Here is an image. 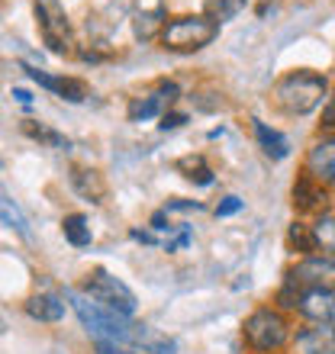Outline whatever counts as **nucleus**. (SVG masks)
<instances>
[{"label": "nucleus", "mask_w": 335, "mask_h": 354, "mask_svg": "<svg viewBox=\"0 0 335 354\" xmlns=\"http://www.w3.org/2000/svg\"><path fill=\"white\" fill-rule=\"evenodd\" d=\"M329 81L316 71H290L274 84V103L290 116H307L329 100Z\"/></svg>", "instance_id": "obj_1"}, {"label": "nucleus", "mask_w": 335, "mask_h": 354, "mask_svg": "<svg viewBox=\"0 0 335 354\" xmlns=\"http://www.w3.org/2000/svg\"><path fill=\"white\" fill-rule=\"evenodd\" d=\"M65 299L75 306L78 319L84 322L87 332H93L97 338H113V342H120V345H132V326L126 316L120 313H113V309L100 306L97 299H91L87 293H78V290H65Z\"/></svg>", "instance_id": "obj_2"}, {"label": "nucleus", "mask_w": 335, "mask_h": 354, "mask_svg": "<svg viewBox=\"0 0 335 354\" xmlns=\"http://www.w3.org/2000/svg\"><path fill=\"white\" fill-rule=\"evenodd\" d=\"M219 36V23L206 13H197V17H174L168 19L165 29H161V46L168 52H177V55H187V52H200L206 48L213 39Z\"/></svg>", "instance_id": "obj_3"}, {"label": "nucleus", "mask_w": 335, "mask_h": 354, "mask_svg": "<svg viewBox=\"0 0 335 354\" xmlns=\"http://www.w3.org/2000/svg\"><path fill=\"white\" fill-rule=\"evenodd\" d=\"M242 335H245V342H248L251 351L271 354V351H280V348L287 345L290 326H287V319L280 316L278 309L258 306L248 319H245Z\"/></svg>", "instance_id": "obj_4"}, {"label": "nucleus", "mask_w": 335, "mask_h": 354, "mask_svg": "<svg viewBox=\"0 0 335 354\" xmlns=\"http://www.w3.org/2000/svg\"><path fill=\"white\" fill-rule=\"evenodd\" d=\"M84 293L91 299H97L100 306L113 309V313H120V316L129 319L136 313V293H132L120 277H113L110 270L103 268H93L87 277H84Z\"/></svg>", "instance_id": "obj_5"}, {"label": "nucleus", "mask_w": 335, "mask_h": 354, "mask_svg": "<svg viewBox=\"0 0 335 354\" xmlns=\"http://www.w3.org/2000/svg\"><path fill=\"white\" fill-rule=\"evenodd\" d=\"M36 19L48 52H55V55H71L75 52V32H71L68 13L58 0H36Z\"/></svg>", "instance_id": "obj_6"}, {"label": "nucleus", "mask_w": 335, "mask_h": 354, "mask_svg": "<svg viewBox=\"0 0 335 354\" xmlns=\"http://www.w3.org/2000/svg\"><path fill=\"white\" fill-rule=\"evenodd\" d=\"M287 277L300 290H335V261L329 258H303L297 268L287 270Z\"/></svg>", "instance_id": "obj_7"}, {"label": "nucleus", "mask_w": 335, "mask_h": 354, "mask_svg": "<svg viewBox=\"0 0 335 354\" xmlns=\"http://www.w3.org/2000/svg\"><path fill=\"white\" fill-rule=\"evenodd\" d=\"M165 23H168L165 0H136V10H132V32H136L139 42L159 39Z\"/></svg>", "instance_id": "obj_8"}, {"label": "nucleus", "mask_w": 335, "mask_h": 354, "mask_svg": "<svg viewBox=\"0 0 335 354\" xmlns=\"http://www.w3.org/2000/svg\"><path fill=\"white\" fill-rule=\"evenodd\" d=\"M303 174L323 187L335 184V136L313 142V149L307 151V161H303Z\"/></svg>", "instance_id": "obj_9"}, {"label": "nucleus", "mask_w": 335, "mask_h": 354, "mask_svg": "<svg viewBox=\"0 0 335 354\" xmlns=\"http://www.w3.org/2000/svg\"><path fill=\"white\" fill-rule=\"evenodd\" d=\"M177 97V84H171V81H161L155 91L142 93V97H136V100L129 103V120L132 122H149L155 120L159 113H165V106H171Z\"/></svg>", "instance_id": "obj_10"}, {"label": "nucleus", "mask_w": 335, "mask_h": 354, "mask_svg": "<svg viewBox=\"0 0 335 354\" xmlns=\"http://www.w3.org/2000/svg\"><path fill=\"white\" fill-rule=\"evenodd\" d=\"M297 309L313 326H335V290H303Z\"/></svg>", "instance_id": "obj_11"}, {"label": "nucleus", "mask_w": 335, "mask_h": 354, "mask_svg": "<svg viewBox=\"0 0 335 354\" xmlns=\"http://www.w3.org/2000/svg\"><path fill=\"white\" fill-rule=\"evenodd\" d=\"M23 71H26L39 87H46V91L58 93V97H65V100H71V103H81L84 97H87V87H84L81 81H75V77H55V75H48V71H39V68H33V65H23Z\"/></svg>", "instance_id": "obj_12"}, {"label": "nucleus", "mask_w": 335, "mask_h": 354, "mask_svg": "<svg viewBox=\"0 0 335 354\" xmlns=\"http://www.w3.org/2000/svg\"><path fill=\"white\" fill-rule=\"evenodd\" d=\"M71 187L75 194L87 203H103L107 200V180L97 168H84V165H75L71 168Z\"/></svg>", "instance_id": "obj_13"}, {"label": "nucleus", "mask_w": 335, "mask_h": 354, "mask_svg": "<svg viewBox=\"0 0 335 354\" xmlns=\"http://www.w3.org/2000/svg\"><path fill=\"white\" fill-rule=\"evenodd\" d=\"M309 239H313V252H319V258L335 261V213H319L309 225Z\"/></svg>", "instance_id": "obj_14"}, {"label": "nucleus", "mask_w": 335, "mask_h": 354, "mask_svg": "<svg viewBox=\"0 0 335 354\" xmlns=\"http://www.w3.org/2000/svg\"><path fill=\"white\" fill-rule=\"evenodd\" d=\"M323 203H326V187L303 174L293 184V209L297 213H313V209H323Z\"/></svg>", "instance_id": "obj_15"}, {"label": "nucleus", "mask_w": 335, "mask_h": 354, "mask_svg": "<svg viewBox=\"0 0 335 354\" xmlns=\"http://www.w3.org/2000/svg\"><path fill=\"white\" fill-rule=\"evenodd\" d=\"M26 316L36 319V322H62L65 319V303L55 297V293H36V297L26 299Z\"/></svg>", "instance_id": "obj_16"}, {"label": "nucleus", "mask_w": 335, "mask_h": 354, "mask_svg": "<svg viewBox=\"0 0 335 354\" xmlns=\"http://www.w3.org/2000/svg\"><path fill=\"white\" fill-rule=\"evenodd\" d=\"M297 348L303 354H335V326L303 328L297 335Z\"/></svg>", "instance_id": "obj_17"}, {"label": "nucleus", "mask_w": 335, "mask_h": 354, "mask_svg": "<svg viewBox=\"0 0 335 354\" xmlns=\"http://www.w3.org/2000/svg\"><path fill=\"white\" fill-rule=\"evenodd\" d=\"M132 345L142 348L145 354H174L177 345H174V338H168L161 335L159 328H152V326H132Z\"/></svg>", "instance_id": "obj_18"}, {"label": "nucleus", "mask_w": 335, "mask_h": 354, "mask_svg": "<svg viewBox=\"0 0 335 354\" xmlns=\"http://www.w3.org/2000/svg\"><path fill=\"white\" fill-rule=\"evenodd\" d=\"M255 139H258L261 151H264L268 158L280 161V158H287V155H290V142H287V136H284V132H278V129H271L268 122L255 120Z\"/></svg>", "instance_id": "obj_19"}, {"label": "nucleus", "mask_w": 335, "mask_h": 354, "mask_svg": "<svg viewBox=\"0 0 335 354\" xmlns=\"http://www.w3.org/2000/svg\"><path fill=\"white\" fill-rule=\"evenodd\" d=\"M174 168L181 171L190 184H197V187H210V184H213V168L206 165L203 155H187V158L177 161Z\"/></svg>", "instance_id": "obj_20"}, {"label": "nucleus", "mask_w": 335, "mask_h": 354, "mask_svg": "<svg viewBox=\"0 0 335 354\" xmlns=\"http://www.w3.org/2000/svg\"><path fill=\"white\" fill-rule=\"evenodd\" d=\"M62 232H65V239L75 245V248H87V245L93 242V232H91V225H87V216H81V213L65 216Z\"/></svg>", "instance_id": "obj_21"}, {"label": "nucleus", "mask_w": 335, "mask_h": 354, "mask_svg": "<svg viewBox=\"0 0 335 354\" xmlns=\"http://www.w3.org/2000/svg\"><path fill=\"white\" fill-rule=\"evenodd\" d=\"M0 223L10 225L13 232H19L23 239H33V232H29V223H26V216H23V209H19L13 200H7V196H0Z\"/></svg>", "instance_id": "obj_22"}, {"label": "nucleus", "mask_w": 335, "mask_h": 354, "mask_svg": "<svg viewBox=\"0 0 335 354\" xmlns=\"http://www.w3.org/2000/svg\"><path fill=\"white\" fill-rule=\"evenodd\" d=\"M287 245H290V252H300V254L313 252L309 225H307V223H293V225H290V229H287Z\"/></svg>", "instance_id": "obj_23"}, {"label": "nucleus", "mask_w": 335, "mask_h": 354, "mask_svg": "<svg viewBox=\"0 0 335 354\" xmlns=\"http://www.w3.org/2000/svg\"><path fill=\"white\" fill-rule=\"evenodd\" d=\"M206 7H210L206 17H213L216 23H219V19H233L235 13L245 7V0H206Z\"/></svg>", "instance_id": "obj_24"}, {"label": "nucleus", "mask_w": 335, "mask_h": 354, "mask_svg": "<svg viewBox=\"0 0 335 354\" xmlns=\"http://www.w3.org/2000/svg\"><path fill=\"white\" fill-rule=\"evenodd\" d=\"M23 129L33 136V139H42V142H48L52 149H58V151H65L68 149V139L65 136H58V132H52V129H46V126H36V122H26Z\"/></svg>", "instance_id": "obj_25"}, {"label": "nucleus", "mask_w": 335, "mask_h": 354, "mask_svg": "<svg viewBox=\"0 0 335 354\" xmlns=\"http://www.w3.org/2000/svg\"><path fill=\"white\" fill-rule=\"evenodd\" d=\"M200 209H203V203H197V200H171V203H165L161 216L171 219L174 213H200Z\"/></svg>", "instance_id": "obj_26"}, {"label": "nucleus", "mask_w": 335, "mask_h": 354, "mask_svg": "<svg viewBox=\"0 0 335 354\" xmlns=\"http://www.w3.org/2000/svg\"><path fill=\"white\" fill-rule=\"evenodd\" d=\"M93 351L97 354H132L126 345H120V342H113V338H97L93 342Z\"/></svg>", "instance_id": "obj_27"}, {"label": "nucleus", "mask_w": 335, "mask_h": 354, "mask_svg": "<svg viewBox=\"0 0 335 354\" xmlns=\"http://www.w3.org/2000/svg\"><path fill=\"white\" fill-rule=\"evenodd\" d=\"M242 206H245V203L239 200V196H226L223 203L216 206V216H235L239 209H242Z\"/></svg>", "instance_id": "obj_28"}, {"label": "nucleus", "mask_w": 335, "mask_h": 354, "mask_svg": "<svg viewBox=\"0 0 335 354\" xmlns=\"http://www.w3.org/2000/svg\"><path fill=\"white\" fill-rule=\"evenodd\" d=\"M187 122V113H161V129H177Z\"/></svg>", "instance_id": "obj_29"}, {"label": "nucleus", "mask_w": 335, "mask_h": 354, "mask_svg": "<svg viewBox=\"0 0 335 354\" xmlns=\"http://www.w3.org/2000/svg\"><path fill=\"white\" fill-rule=\"evenodd\" d=\"M323 129H335V97L323 103Z\"/></svg>", "instance_id": "obj_30"}, {"label": "nucleus", "mask_w": 335, "mask_h": 354, "mask_svg": "<svg viewBox=\"0 0 335 354\" xmlns=\"http://www.w3.org/2000/svg\"><path fill=\"white\" fill-rule=\"evenodd\" d=\"M132 239H136V242H142V245H155L159 242V239H155V232H149V229H132Z\"/></svg>", "instance_id": "obj_31"}, {"label": "nucleus", "mask_w": 335, "mask_h": 354, "mask_svg": "<svg viewBox=\"0 0 335 354\" xmlns=\"http://www.w3.org/2000/svg\"><path fill=\"white\" fill-rule=\"evenodd\" d=\"M13 97H17V100L23 103V106H29V103H33V93H29V91H19V87L13 91Z\"/></svg>", "instance_id": "obj_32"}]
</instances>
